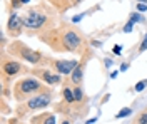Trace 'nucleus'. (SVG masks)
Wrapping results in <instances>:
<instances>
[{
	"label": "nucleus",
	"instance_id": "1",
	"mask_svg": "<svg viewBox=\"0 0 147 124\" xmlns=\"http://www.w3.org/2000/svg\"><path fill=\"white\" fill-rule=\"evenodd\" d=\"M50 102H52V94H50V91H49V89H44L42 92H38V94H35V96H32V97L28 99L25 104L18 106V107H17L18 116L28 114V112H32V111L44 109V107H47Z\"/></svg>",
	"mask_w": 147,
	"mask_h": 124
},
{
	"label": "nucleus",
	"instance_id": "2",
	"mask_svg": "<svg viewBox=\"0 0 147 124\" xmlns=\"http://www.w3.org/2000/svg\"><path fill=\"white\" fill-rule=\"evenodd\" d=\"M44 91V86L40 82V79L35 77H25V79H20L17 84H15V99L22 101L24 97L28 96H35L38 92Z\"/></svg>",
	"mask_w": 147,
	"mask_h": 124
},
{
	"label": "nucleus",
	"instance_id": "3",
	"mask_svg": "<svg viewBox=\"0 0 147 124\" xmlns=\"http://www.w3.org/2000/svg\"><path fill=\"white\" fill-rule=\"evenodd\" d=\"M47 20V15L44 12H40L38 9H28L24 15H22V22L24 27L27 29H40Z\"/></svg>",
	"mask_w": 147,
	"mask_h": 124
},
{
	"label": "nucleus",
	"instance_id": "4",
	"mask_svg": "<svg viewBox=\"0 0 147 124\" xmlns=\"http://www.w3.org/2000/svg\"><path fill=\"white\" fill-rule=\"evenodd\" d=\"M50 66L57 74L60 76H70L75 67L79 66V60L74 59V60H65V59H57V60H50Z\"/></svg>",
	"mask_w": 147,
	"mask_h": 124
},
{
	"label": "nucleus",
	"instance_id": "5",
	"mask_svg": "<svg viewBox=\"0 0 147 124\" xmlns=\"http://www.w3.org/2000/svg\"><path fill=\"white\" fill-rule=\"evenodd\" d=\"M62 44H64L65 50L74 52V50H77V49L80 47V44H82V37H80L77 32H74L72 29H67L64 32V35H62Z\"/></svg>",
	"mask_w": 147,
	"mask_h": 124
},
{
	"label": "nucleus",
	"instance_id": "6",
	"mask_svg": "<svg viewBox=\"0 0 147 124\" xmlns=\"http://www.w3.org/2000/svg\"><path fill=\"white\" fill-rule=\"evenodd\" d=\"M34 74L38 76V79L45 81V84L49 86H57V84H62V76L57 74V72H52V70H47V69H42V70H34Z\"/></svg>",
	"mask_w": 147,
	"mask_h": 124
},
{
	"label": "nucleus",
	"instance_id": "7",
	"mask_svg": "<svg viewBox=\"0 0 147 124\" xmlns=\"http://www.w3.org/2000/svg\"><path fill=\"white\" fill-rule=\"evenodd\" d=\"M24 29V22H22V15H18V14H12L9 19V30L10 34H13V35H17L20 34Z\"/></svg>",
	"mask_w": 147,
	"mask_h": 124
},
{
	"label": "nucleus",
	"instance_id": "8",
	"mask_svg": "<svg viewBox=\"0 0 147 124\" xmlns=\"http://www.w3.org/2000/svg\"><path fill=\"white\" fill-rule=\"evenodd\" d=\"M20 56L25 60L32 62V64H38L42 60V56L38 52H35V50H32V49H28V47H20Z\"/></svg>",
	"mask_w": 147,
	"mask_h": 124
},
{
	"label": "nucleus",
	"instance_id": "9",
	"mask_svg": "<svg viewBox=\"0 0 147 124\" xmlns=\"http://www.w3.org/2000/svg\"><path fill=\"white\" fill-rule=\"evenodd\" d=\"M22 70V66L15 62V60H5L3 62V72L7 74V76H15Z\"/></svg>",
	"mask_w": 147,
	"mask_h": 124
},
{
	"label": "nucleus",
	"instance_id": "10",
	"mask_svg": "<svg viewBox=\"0 0 147 124\" xmlns=\"http://www.w3.org/2000/svg\"><path fill=\"white\" fill-rule=\"evenodd\" d=\"M70 77H72L74 84H77V86H80V84H82V77H84V66H82V64H79V66L75 67V70L70 74Z\"/></svg>",
	"mask_w": 147,
	"mask_h": 124
},
{
	"label": "nucleus",
	"instance_id": "11",
	"mask_svg": "<svg viewBox=\"0 0 147 124\" xmlns=\"http://www.w3.org/2000/svg\"><path fill=\"white\" fill-rule=\"evenodd\" d=\"M34 124H55L54 114H40L38 117H34Z\"/></svg>",
	"mask_w": 147,
	"mask_h": 124
},
{
	"label": "nucleus",
	"instance_id": "12",
	"mask_svg": "<svg viewBox=\"0 0 147 124\" xmlns=\"http://www.w3.org/2000/svg\"><path fill=\"white\" fill-rule=\"evenodd\" d=\"M64 97H65V102L72 104L74 101H75V96H74V89H70V87H65V89H64Z\"/></svg>",
	"mask_w": 147,
	"mask_h": 124
},
{
	"label": "nucleus",
	"instance_id": "13",
	"mask_svg": "<svg viewBox=\"0 0 147 124\" xmlns=\"http://www.w3.org/2000/svg\"><path fill=\"white\" fill-rule=\"evenodd\" d=\"M74 96H75V101L77 102H82L84 101V92H82V89L77 86V87H74Z\"/></svg>",
	"mask_w": 147,
	"mask_h": 124
},
{
	"label": "nucleus",
	"instance_id": "14",
	"mask_svg": "<svg viewBox=\"0 0 147 124\" xmlns=\"http://www.w3.org/2000/svg\"><path fill=\"white\" fill-rule=\"evenodd\" d=\"M146 87H147V79H146V81H139L137 84L134 86V91H136V92H142Z\"/></svg>",
	"mask_w": 147,
	"mask_h": 124
},
{
	"label": "nucleus",
	"instance_id": "15",
	"mask_svg": "<svg viewBox=\"0 0 147 124\" xmlns=\"http://www.w3.org/2000/svg\"><path fill=\"white\" fill-rule=\"evenodd\" d=\"M129 20H132V22H134V24H137V22H142V14H140V12H134V14H132V15H130V19Z\"/></svg>",
	"mask_w": 147,
	"mask_h": 124
},
{
	"label": "nucleus",
	"instance_id": "16",
	"mask_svg": "<svg viewBox=\"0 0 147 124\" xmlns=\"http://www.w3.org/2000/svg\"><path fill=\"white\" fill-rule=\"evenodd\" d=\"M130 112H132V109H130V107H124L120 112H117V114H115V117H117V119H120V117H125V116H129Z\"/></svg>",
	"mask_w": 147,
	"mask_h": 124
},
{
	"label": "nucleus",
	"instance_id": "17",
	"mask_svg": "<svg viewBox=\"0 0 147 124\" xmlns=\"http://www.w3.org/2000/svg\"><path fill=\"white\" fill-rule=\"evenodd\" d=\"M132 29H134V22H132V20H129L127 24L124 25V29H122V32H125V34H129V32H132Z\"/></svg>",
	"mask_w": 147,
	"mask_h": 124
},
{
	"label": "nucleus",
	"instance_id": "18",
	"mask_svg": "<svg viewBox=\"0 0 147 124\" xmlns=\"http://www.w3.org/2000/svg\"><path fill=\"white\" fill-rule=\"evenodd\" d=\"M136 124H147V114H146V112L139 116V119H137V123H136Z\"/></svg>",
	"mask_w": 147,
	"mask_h": 124
},
{
	"label": "nucleus",
	"instance_id": "19",
	"mask_svg": "<svg viewBox=\"0 0 147 124\" xmlns=\"http://www.w3.org/2000/svg\"><path fill=\"white\" fill-rule=\"evenodd\" d=\"M144 50H147V34L142 40V44H140V47H139V52H144Z\"/></svg>",
	"mask_w": 147,
	"mask_h": 124
},
{
	"label": "nucleus",
	"instance_id": "20",
	"mask_svg": "<svg viewBox=\"0 0 147 124\" xmlns=\"http://www.w3.org/2000/svg\"><path fill=\"white\" fill-rule=\"evenodd\" d=\"M137 12H140V14L147 12V3H137Z\"/></svg>",
	"mask_w": 147,
	"mask_h": 124
},
{
	"label": "nucleus",
	"instance_id": "21",
	"mask_svg": "<svg viewBox=\"0 0 147 124\" xmlns=\"http://www.w3.org/2000/svg\"><path fill=\"white\" fill-rule=\"evenodd\" d=\"M20 5H22V0H12V7L13 9H18Z\"/></svg>",
	"mask_w": 147,
	"mask_h": 124
},
{
	"label": "nucleus",
	"instance_id": "22",
	"mask_svg": "<svg viewBox=\"0 0 147 124\" xmlns=\"http://www.w3.org/2000/svg\"><path fill=\"white\" fill-rule=\"evenodd\" d=\"M112 52H114V54H119V56H120V52H122V47H120V45H115V47L112 49Z\"/></svg>",
	"mask_w": 147,
	"mask_h": 124
},
{
	"label": "nucleus",
	"instance_id": "23",
	"mask_svg": "<svg viewBox=\"0 0 147 124\" xmlns=\"http://www.w3.org/2000/svg\"><path fill=\"white\" fill-rule=\"evenodd\" d=\"M82 17H84V14H80V15H75V17L72 19V22H80V20H82Z\"/></svg>",
	"mask_w": 147,
	"mask_h": 124
},
{
	"label": "nucleus",
	"instance_id": "24",
	"mask_svg": "<svg viewBox=\"0 0 147 124\" xmlns=\"http://www.w3.org/2000/svg\"><path fill=\"white\" fill-rule=\"evenodd\" d=\"M127 69H129V62H124V64L120 66V70H122V72H124V70H127Z\"/></svg>",
	"mask_w": 147,
	"mask_h": 124
},
{
	"label": "nucleus",
	"instance_id": "25",
	"mask_svg": "<svg viewBox=\"0 0 147 124\" xmlns=\"http://www.w3.org/2000/svg\"><path fill=\"white\" fill-rule=\"evenodd\" d=\"M92 45H94V47H100L102 44L99 42V40H92Z\"/></svg>",
	"mask_w": 147,
	"mask_h": 124
},
{
	"label": "nucleus",
	"instance_id": "26",
	"mask_svg": "<svg viewBox=\"0 0 147 124\" xmlns=\"http://www.w3.org/2000/svg\"><path fill=\"white\" fill-rule=\"evenodd\" d=\"M115 77H117V72H115V70H114V72H112V74H110V79H115Z\"/></svg>",
	"mask_w": 147,
	"mask_h": 124
},
{
	"label": "nucleus",
	"instance_id": "27",
	"mask_svg": "<svg viewBox=\"0 0 147 124\" xmlns=\"http://www.w3.org/2000/svg\"><path fill=\"white\" fill-rule=\"evenodd\" d=\"M28 2H30V0H22V3H28Z\"/></svg>",
	"mask_w": 147,
	"mask_h": 124
},
{
	"label": "nucleus",
	"instance_id": "28",
	"mask_svg": "<svg viewBox=\"0 0 147 124\" xmlns=\"http://www.w3.org/2000/svg\"><path fill=\"white\" fill-rule=\"evenodd\" d=\"M139 2H142V3H147V0H139Z\"/></svg>",
	"mask_w": 147,
	"mask_h": 124
},
{
	"label": "nucleus",
	"instance_id": "29",
	"mask_svg": "<svg viewBox=\"0 0 147 124\" xmlns=\"http://www.w3.org/2000/svg\"><path fill=\"white\" fill-rule=\"evenodd\" d=\"M62 124H70V123H69V121H64V123H62Z\"/></svg>",
	"mask_w": 147,
	"mask_h": 124
}]
</instances>
